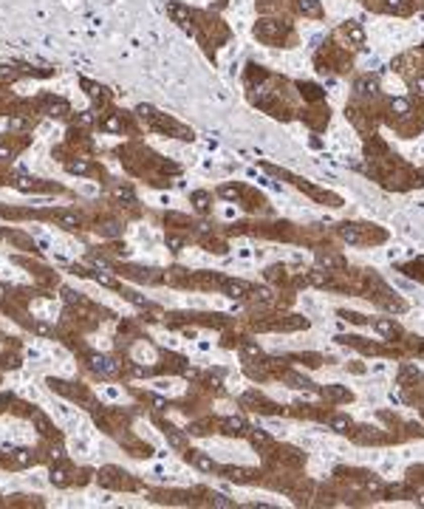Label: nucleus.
I'll use <instances>...</instances> for the list:
<instances>
[{"label": "nucleus", "mask_w": 424, "mask_h": 509, "mask_svg": "<svg viewBox=\"0 0 424 509\" xmlns=\"http://www.w3.org/2000/svg\"><path fill=\"white\" fill-rule=\"evenodd\" d=\"M283 26L277 20H258V26H255V37H260V40H266V43H274V40H280L283 34Z\"/></svg>", "instance_id": "4"}, {"label": "nucleus", "mask_w": 424, "mask_h": 509, "mask_svg": "<svg viewBox=\"0 0 424 509\" xmlns=\"http://www.w3.org/2000/svg\"><path fill=\"white\" fill-rule=\"evenodd\" d=\"M91 122H94V114H91V110H85V114L77 116V125H79V128H88Z\"/></svg>", "instance_id": "40"}, {"label": "nucleus", "mask_w": 424, "mask_h": 509, "mask_svg": "<svg viewBox=\"0 0 424 509\" xmlns=\"http://www.w3.org/2000/svg\"><path fill=\"white\" fill-rule=\"evenodd\" d=\"M43 110L48 116H54V119H63V116H68L71 114V105L65 99H54V96H45L43 99Z\"/></svg>", "instance_id": "5"}, {"label": "nucleus", "mask_w": 424, "mask_h": 509, "mask_svg": "<svg viewBox=\"0 0 424 509\" xmlns=\"http://www.w3.org/2000/svg\"><path fill=\"white\" fill-rule=\"evenodd\" d=\"M345 34H348V40H351L353 45H362V40H365V31H362L359 23H348V26H345Z\"/></svg>", "instance_id": "23"}, {"label": "nucleus", "mask_w": 424, "mask_h": 509, "mask_svg": "<svg viewBox=\"0 0 424 509\" xmlns=\"http://www.w3.org/2000/svg\"><path fill=\"white\" fill-rule=\"evenodd\" d=\"M161 430H164V436L170 438V444H173V447H184V436L175 430L173 424H161Z\"/></svg>", "instance_id": "26"}, {"label": "nucleus", "mask_w": 424, "mask_h": 509, "mask_svg": "<svg viewBox=\"0 0 424 509\" xmlns=\"http://www.w3.org/2000/svg\"><path fill=\"white\" fill-rule=\"evenodd\" d=\"M9 128H12V130H26V128H29V119L17 116V119H12V122H9Z\"/></svg>", "instance_id": "41"}, {"label": "nucleus", "mask_w": 424, "mask_h": 509, "mask_svg": "<svg viewBox=\"0 0 424 509\" xmlns=\"http://www.w3.org/2000/svg\"><path fill=\"white\" fill-rule=\"evenodd\" d=\"M221 289H223V294L226 297H232V300H237V297H246L249 294V286H246L244 280H221Z\"/></svg>", "instance_id": "8"}, {"label": "nucleus", "mask_w": 424, "mask_h": 509, "mask_svg": "<svg viewBox=\"0 0 424 509\" xmlns=\"http://www.w3.org/2000/svg\"><path fill=\"white\" fill-rule=\"evenodd\" d=\"M12 184H15L17 190H23V193H34V190H40V184H34L31 179H15Z\"/></svg>", "instance_id": "31"}, {"label": "nucleus", "mask_w": 424, "mask_h": 509, "mask_svg": "<svg viewBox=\"0 0 424 509\" xmlns=\"http://www.w3.org/2000/svg\"><path fill=\"white\" fill-rule=\"evenodd\" d=\"M91 277H94L96 283H102V286H108V289H122V283H119V280H116L113 274H108V272H99V269H96V272L91 274Z\"/></svg>", "instance_id": "24"}, {"label": "nucleus", "mask_w": 424, "mask_h": 509, "mask_svg": "<svg viewBox=\"0 0 424 509\" xmlns=\"http://www.w3.org/2000/svg\"><path fill=\"white\" fill-rule=\"evenodd\" d=\"M385 9H393V12H402L404 0H385Z\"/></svg>", "instance_id": "45"}, {"label": "nucleus", "mask_w": 424, "mask_h": 509, "mask_svg": "<svg viewBox=\"0 0 424 509\" xmlns=\"http://www.w3.org/2000/svg\"><path fill=\"white\" fill-rule=\"evenodd\" d=\"M416 501L424 506V487H421V489H416Z\"/></svg>", "instance_id": "48"}, {"label": "nucleus", "mask_w": 424, "mask_h": 509, "mask_svg": "<svg viewBox=\"0 0 424 509\" xmlns=\"http://www.w3.org/2000/svg\"><path fill=\"white\" fill-rule=\"evenodd\" d=\"M54 218H57V223H59V227H65V230H77V227H79V215H77V212H63V209H59V212H54Z\"/></svg>", "instance_id": "20"}, {"label": "nucleus", "mask_w": 424, "mask_h": 509, "mask_svg": "<svg viewBox=\"0 0 424 509\" xmlns=\"http://www.w3.org/2000/svg\"><path fill=\"white\" fill-rule=\"evenodd\" d=\"M102 235H105V238H116V235H122V227H119L116 221H110V223H105V227H102Z\"/></svg>", "instance_id": "33"}, {"label": "nucleus", "mask_w": 424, "mask_h": 509, "mask_svg": "<svg viewBox=\"0 0 424 509\" xmlns=\"http://www.w3.org/2000/svg\"><path fill=\"white\" fill-rule=\"evenodd\" d=\"M0 241H3V232H0Z\"/></svg>", "instance_id": "50"}, {"label": "nucleus", "mask_w": 424, "mask_h": 509, "mask_svg": "<svg viewBox=\"0 0 424 509\" xmlns=\"http://www.w3.org/2000/svg\"><path fill=\"white\" fill-rule=\"evenodd\" d=\"M255 300H258V303H263V306H269V303L274 300L272 289H258V292H255Z\"/></svg>", "instance_id": "34"}, {"label": "nucleus", "mask_w": 424, "mask_h": 509, "mask_svg": "<svg viewBox=\"0 0 424 509\" xmlns=\"http://www.w3.org/2000/svg\"><path fill=\"white\" fill-rule=\"evenodd\" d=\"M413 88H416V91H418V93H421V96H424V77H418L416 82H413Z\"/></svg>", "instance_id": "47"}, {"label": "nucleus", "mask_w": 424, "mask_h": 509, "mask_svg": "<svg viewBox=\"0 0 424 509\" xmlns=\"http://www.w3.org/2000/svg\"><path fill=\"white\" fill-rule=\"evenodd\" d=\"M297 6L306 17H320L323 15V6H320V0H297Z\"/></svg>", "instance_id": "19"}, {"label": "nucleus", "mask_w": 424, "mask_h": 509, "mask_svg": "<svg viewBox=\"0 0 424 509\" xmlns=\"http://www.w3.org/2000/svg\"><path fill=\"white\" fill-rule=\"evenodd\" d=\"M221 473L229 481H249L252 478V470H244V467H223Z\"/></svg>", "instance_id": "22"}, {"label": "nucleus", "mask_w": 424, "mask_h": 509, "mask_svg": "<svg viewBox=\"0 0 424 509\" xmlns=\"http://www.w3.org/2000/svg\"><path fill=\"white\" fill-rule=\"evenodd\" d=\"M99 484L102 487H110V489L128 487V473L119 470V467H105V470L99 473Z\"/></svg>", "instance_id": "3"}, {"label": "nucleus", "mask_w": 424, "mask_h": 509, "mask_svg": "<svg viewBox=\"0 0 424 509\" xmlns=\"http://www.w3.org/2000/svg\"><path fill=\"white\" fill-rule=\"evenodd\" d=\"M17 77H20V74H17L15 68H9V65H0V82H15Z\"/></svg>", "instance_id": "32"}, {"label": "nucleus", "mask_w": 424, "mask_h": 509, "mask_svg": "<svg viewBox=\"0 0 424 509\" xmlns=\"http://www.w3.org/2000/svg\"><path fill=\"white\" fill-rule=\"evenodd\" d=\"M339 238H342V241H348L351 246H359V244H362V232H359V227H356V223H342V227H339Z\"/></svg>", "instance_id": "11"}, {"label": "nucleus", "mask_w": 424, "mask_h": 509, "mask_svg": "<svg viewBox=\"0 0 424 509\" xmlns=\"http://www.w3.org/2000/svg\"><path fill=\"white\" fill-rule=\"evenodd\" d=\"M240 351H244V357H260V345L244 343V345H240Z\"/></svg>", "instance_id": "38"}, {"label": "nucleus", "mask_w": 424, "mask_h": 509, "mask_svg": "<svg viewBox=\"0 0 424 509\" xmlns=\"http://www.w3.org/2000/svg\"><path fill=\"white\" fill-rule=\"evenodd\" d=\"M63 294H65V303H82V297L74 289H63Z\"/></svg>", "instance_id": "43"}, {"label": "nucleus", "mask_w": 424, "mask_h": 509, "mask_svg": "<svg viewBox=\"0 0 424 509\" xmlns=\"http://www.w3.org/2000/svg\"><path fill=\"white\" fill-rule=\"evenodd\" d=\"M167 15L173 17V23H178L184 31H190V34H195V26H193V12H190L184 3H178V0H167Z\"/></svg>", "instance_id": "2"}, {"label": "nucleus", "mask_w": 424, "mask_h": 509, "mask_svg": "<svg viewBox=\"0 0 424 509\" xmlns=\"http://www.w3.org/2000/svg\"><path fill=\"white\" fill-rule=\"evenodd\" d=\"M193 201H195V209H207L209 207V195L207 193H193Z\"/></svg>", "instance_id": "35"}, {"label": "nucleus", "mask_w": 424, "mask_h": 509, "mask_svg": "<svg viewBox=\"0 0 424 509\" xmlns=\"http://www.w3.org/2000/svg\"><path fill=\"white\" fill-rule=\"evenodd\" d=\"M223 433H226V436H246V433H249V424L240 416H229V419H223Z\"/></svg>", "instance_id": "9"}, {"label": "nucleus", "mask_w": 424, "mask_h": 509, "mask_svg": "<svg viewBox=\"0 0 424 509\" xmlns=\"http://www.w3.org/2000/svg\"><path fill=\"white\" fill-rule=\"evenodd\" d=\"M317 263L323 266V269H328V272H331V269L337 272V269L345 266V260L339 258V255H331V252H320V255H317Z\"/></svg>", "instance_id": "12"}, {"label": "nucleus", "mask_w": 424, "mask_h": 509, "mask_svg": "<svg viewBox=\"0 0 424 509\" xmlns=\"http://www.w3.org/2000/svg\"><path fill=\"white\" fill-rule=\"evenodd\" d=\"M9 402H12V396H9V393H0V405H9Z\"/></svg>", "instance_id": "49"}, {"label": "nucleus", "mask_w": 424, "mask_h": 509, "mask_svg": "<svg viewBox=\"0 0 424 509\" xmlns=\"http://www.w3.org/2000/svg\"><path fill=\"white\" fill-rule=\"evenodd\" d=\"M288 382L294 387H311V382L306 379V376H300V373H288Z\"/></svg>", "instance_id": "39"}, {"label": "nucleus", "mask_w": 424, "mask_h": 509, "mask_svg": "<svg viewBox=\"0 0 424 509\" xmlns=\"http://www.w3.org/2000/svg\"><path fill=\"white\" fill-rule=\"evenodd\" d=\"M421 354H424V345H421Z\"/></svg>", "instance_id": "51"}, {"label": "nucleus", "mask_w": 424, "mask_h": 509, "mask_svg": "<svg viewBox=\"0 0 424 509\" xmlns=\"http://www.w3.org/2000/svg\"><path fill=\"white\" fill-rule=\"evenodd\" d=\"M212 503H215V506H223V509L235 506V501H229V498H226V495H221V492H212Z\"/></svg>", "instance_id": "37"}, {"label": "nucleus", "mask_w": 424, "mask_h": 509, "mask_svg": "<svg viewBox=\"0 0 424 509\" xmlns=\"http://www.w3.org/2000/svg\"><path fill=\"white\" fill-rule=\"evenodd\" d=\"M221 195H223V198H237L240 190H237V187H221Z\"/></svg>", "instance_id": "44"}, {"label": "nucleus", "mask_w": 424, "mask_h": 509, "mask_svg": "<svg viewBox=\"0 0 424 509\" xmlns=\"http://www.w3.org/2000/svg\"><path fill=\"white\" fill-rule=\"evenodd\" d=\"M374 328L379 331L382 337H390V340L402 334V328H399V325H396L393 320H374Z\"/></svg>", "instance_id": "14"}, {"label": "nucleus", "mask_w": 424, "mask_h": 509, "mask_svg": "<svg viewBox=\"0 0 424 509\" xmlns=\"http://www.w3.org/2000/svg\"><path fill=\"white\" fill-rule=\"evenodd\" d=\"M31 328H34L37 334H43V337H48V334H51V328H48V325H45V323H34V325H31Z\"/></svg>", "instance_id": "46"}, {"label": "nucleus", "mask_w": 424, "mask_h": 509, "mask_svg": "<svg viewBox=\"0 0 424 509\" xmlns=\"http://www.w3.org/2000/svg\"><path fill=\"white\" fill-rule=\"evenodd\" d=\"M65 170L68 173H77V176H88V173L94 170L88 158H77V161H65Z\"/></svg>", "instance_id": "21"}, {"label": "nucleus", "mask_w": 424, "mask_h": 509, "mask_svg": "<svg viewBox=\"0 0 424 509\" xmlns=\"http://www.w3.org/2000/svg\"><path fill=\"white\" fill-rule=\"evenodd\" d=\"M187 461L195 467V470H201V473H215V470H218L215 461L209 459V456H204V453H198V450H190L187 453Z\"/></svg>", "instance_id": "6"}, {"label": "nucleus", "mask_w": 424, "mask_h": 509, "mask_svg": "<svg viewBox=\"0 0 424 509\" xmlns=\"http://www.w3.org/2000/svg\"><path fill=\"white\" fill-rule=\"evenodd\" d=\"M306 280H309L311 286H328L331 274H328V269H311V272L306 274Z\"/></svg>", "instance_id": "18"}, {"label": "nucleus", "mask_w": 424, "mask_h": 509, "mask_svg": "<svg viewBox=\"0 0 424 509\" xmlns=\"http://www.w3.org/2000/svg\"><path fill=\"white\" fill-rule=\"evenodd\" d=\"M91 368H94L96 373H102V376H113L116 371H119V365H116L110 357H99V354H94L91 357Z\"/></svg>", "instance_id": "7"}, {"label": "nucleus", "mask_w": 424, "mask_h": 509, "mask_svg": "<svg viewBox=\"0 0 424 509\" xmlns=\"http://www.w3.org/2000/svg\"><path fill=\"white\" fill-rule=\"evenodd\" d=\"M328 424H331V430H334V433H348V430L353 427L351 416H345V413H337V416H331V419H328Z\"/></svg>", "instance_id": "16"}, {"label": "nucleus", "mask_w": 424, "mask_h": 509, "mask_svg": "<svg viewBox=\"0 0 424 509\" xmlns=\"http://www.w3.org/2000/svg\"><path fill=\"white\" fill-rule=\"evenodd\" d=\"M51 484L65 487V484H68V470H65V467H51Z\"/></svg>", "instance_id": "28"}, {"label": "nucleus", "mask_w": 424, "mask_h": 509, "mask_svg": "<svg viewBox=\"0 0 424 509\" xmlns=\"http://www.w3.org/2000/svg\"><path fill=\"white\" fill-rule=\"evenodd\" d=\"M99 130H105V133H122L125 130L122 114H108L105 119H99Z\"/></svg>", "instance_id": "10"}, {"label": "nucleus", "mask_w": 424, "mask_h": 509, "mask_svg": "<svg viewBox=\"0 0 424 509\" xmlns=\"http://www.w3.org/2000/svg\"><path fill=\"white\" fill-rule=\"evenodd\" d=\"M139 116H142L144 122L150 125L153 130H161V133H170L175 139H193V130L178 125L175 119H170L167 114H158L153 105H139Z\"/></svg>", "instance_id": "1"}, {"label": "nucleus", "mask_w": 424, "mask_h": 509, "mask_svg": "<svg viewBox=\"0 0 424 509\" xmlns=\"http://www.w3.org/2000/svg\"><path fill=\"white\" fill-rule=\"evenodd\" d=\"M34 464V453L26 450V447H20V450L12 453V467H31Z\"/></svg>", "instance_id": "17"}, {"label": "nucleus", "mask_w": 424, "mask_h": 509, "mask_svg": "<svg viewBox=\"0 0 424 509\" xmlns=\"http://www.w3.org/2000/svg\"><path fill=\"white\" fill-rule=\"evenodd\" d=\"M353 91L362 93V96H371V93L379 91V79H376V77H362V79H356Z\"/></svg>", "instance_id": "13"}, {"label": "nucleus", "mask_w": 424, "mask_h": 509, "mask_svg": "<svg viewBox=\"0 0 424 509\" xmlns=\"http://www.w3.org/2000/svg\"><path fill=\"white\" fill-rule=\"evenodd\" d=\"M82 88H88V96L94 102H105L108 99V88H102V85H96V82H91V79H82Z\"/></svg>", "instance_id": "15"}, {"label": "nucleus", "mask_w": 424, "mask_h": 509, "mask_svg": "<svg viewBox=\"0 0 424 509\" xmlns=\"http://www.w3.org/2000/svg\"><path fill=\"white\" fill-rule=\"evenodd\" d=\"M249 438H252V444H260V447H266L269 444V436L263 430H252L249 433Z\"/></svg>", "instance_id": "36"}, {"label": "nucleus", "mask_w": 424, "mask_h": 509, "mask_svg": "<svg viewBox=\"0 0 424 509\" xmlns=\"http://www.w3.org/2000/svg\"><path fill=\"white\" fill-rule=\"evenodd\" d=\"M390 114L407 116V114H410V102H407V99H393V102H390Z\"/></svg>", "instance_id": "29"}, {"label": "nucleus", "mask_w": 424, "mask_h": 509, "mask_svg": "<svg viewBox=\"0 0 424 509\" xmlns=\"http://www.w3.org/2000/svg\"><path fill=\"white\" fill-rule=\"evenodd\" d=\"M31 419H34L37 430L43 433V436H54V427H51V424H48V419H45L43 413H31Z\"/></svg>", "instance_id": "27"}, {"label": "nucleus", "mask_w": 424, "mask_h": 509, "mask_svg": "<svg viewBox=\"0 0 424 509\" xmlns=\"http://www.w3.org/2000/svg\"><path fill=\"white\" fill-rule=\"evenodd\" d=\"M167 246H170V249H173V252H178L181 246H184V241H181L178 235H167Z\"/></svg>", "instance_id": "42"}, {"label": "nucleus", "mask_w": 424, "mask_h": 509, "mask_svg": "<svg viewBox=\"0 0 424 509\" xmlns=\"http://www.w3.org/2000/svg\"><path fill=\"white\" fill-rule=\"evenodd\" d=\"M300 91L306 93V99H311V102H314V99H323V91H320V88H317V85H311V82H306V85H300Z\"/></svg>", "instance_id": "30"}, {"label": "nucleus", "mask_w": 424, "mask_h": 509, "mask_svg": "<svg viewBox=\"0 0 424 509\" xmlns=\"http://www.w3.org/2000/svg\"><path fill=\"white\" fill-rule=\"evenodd\" d=\"M323 396H328V399H351V393H348L345 387H339V385H325Z\"/></svg>", "instance_id": "25"}]
</instances>
